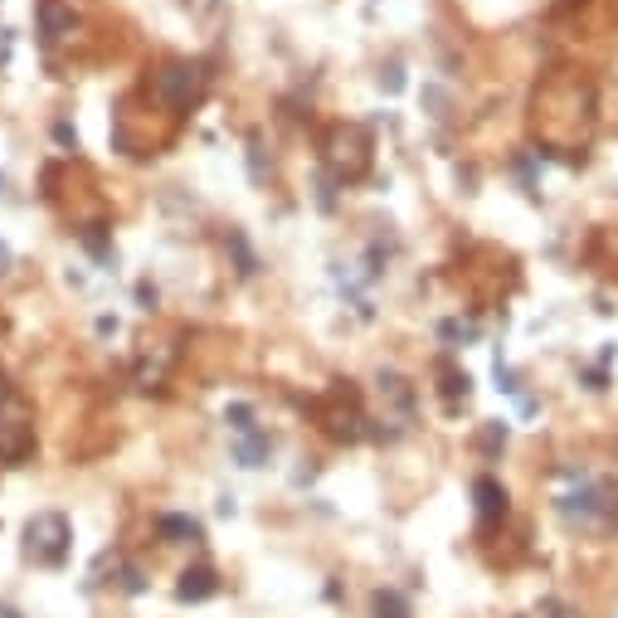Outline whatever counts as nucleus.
Here are the masks:
<instances>
[{
	"label": "nucleus",
	"instance_id": "f03ea898",
	"mask_svg": "<svg viewBox=\"0 0 618 618\" xmlns=\"http://www.w3.org/2000/svg\"><path fill=\"white\" fill-rule=\"evenodd\" d=\"M210 589H215V575H210V570H195V575H185L181 599H205Z\"/></svg>",
	"mask_w": 618,
	"mask_h": 618
},
{
	"label": "nucleus",
	"instance_id": "7ed1b4c3",
	"mask_svg": "<svg viewBox=\"0 0 618 618\" xmlns=\"http://www.w3.org/2000/svg\"><path fill=\"white\" fill-rule=\"evenodd\" d=\"M375 614L380 618H404V599L400 594H380V599H375Z\"/></svg>",
	"mask_w": 618,
	"mask_h": 618
},
{
	"label": "nucleus",
	"instance_id": "f257e3e1",
	"mask_svg": "<svg viewBox=\"0 0 618 618\" xmlns=\"http://www.w3.org/2000/svg\"><path fill=\"white\" fill-rule=\"evenodd\" d=\"M30 555L44 560V565H59V560L69 555V521L54 516V511L35 516V521H30Z\"/></svg>",
	"mask_w": 618,
	"mask_h": 618
},
{
	"label": "nucleus",
	"instance_id": "20e7f679",
	"mask_svg": "<svg viewBox=\"0 0 618 618\" xmlns=\"http://www.w3.org/2000/svg\"><path fill=\"white\" fill-rule=\"evenodd\" d=\"M0 618H15V614H10V609H0Z\"/></svg>",
	"mask_w": 618,
	"mask_h": 618
}]
</instances>
